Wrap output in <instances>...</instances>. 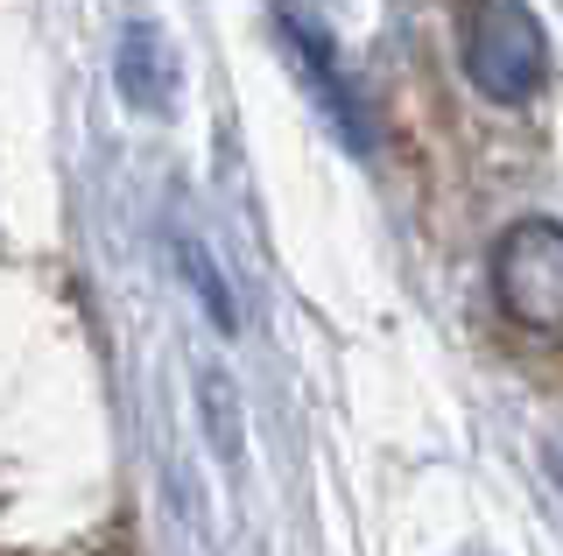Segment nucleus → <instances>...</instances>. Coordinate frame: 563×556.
<instances>
[{
  "label": "nucleus",
  "instance_id": "1",
  "mask_svg": "<svg viewBox=\"0 0 563 556\" xmlns=\"http://www.w3.org/2000/svg\"><path fill=\"white\" fill-rule=\"evenodd\" d=\"M465 78L493 107H528L550 85V36L528 0H479L465 22Z\"/></svg>",
  "mask_w": 563,
  "mask_h": 556
},
{
  "label": "nucleus",
  "instance_id": "2",
  "mask_svg": "<svg viewBox=\"0 0 563 556\" xmlns=\"http://www.w3.org/2000/svg\"><path fill=\"white\" fill-rule=\"evenodd\" d=\"M493 303L521 332H563V225L515 219L493 247Z\"/></svg>",
  "mask_w": 563,
  "mask_h": 556
},
{
  "label": "nucleus",
  "instance_id": "3",
  "mask_svg": "<svg viewBox=\"0 0 563 556\" xmlns=\"http://www.w3.org/2000/svg\"><path fill=\"white\" fill-rule=\"evenodd\" d=\"M275 29H282V43H289L296 71L310 78L317 107H324L331 127L345 134V148H352V155H374V120H366V99L352 92V78H345V64H339V49H331V36L310 22L303 8H296V0H275Z\"/></svg>",
  "mask_w": 563,
  "mask_h": 556
},
{
  "label": "nucleus",
  "instance_id": "4",
  "mask_svg": "<svg viewBox=\"0 0 563 556\" xmlns=\"http://www.w3.org/2000/svg\"><path fill=\"white\" fill-rule=\"evenodd\" d=\"M120 92L134 99L141 113H155L169 99V57H163V43H155V29H128L120 36Z\"/></svg>",
  "mask_w": 563,
  "mask_h": 556
},
{
  "label": "nucleus",
  "instance_id": "5",
  "mask_svg": "<svg viewBox=\"0 0 563 556\" xmlns=\"http://www.w3.org/2000/svg\"><path fill=\"white\" fill-rule=\"evenodd\" d=\"M176 254H184V275H190V282H198V297H205V310H211V324H219V332H233V324H240V310H233V289H225L219 275H211L205 247H198V240H184V247H176Z\"/></svg>",
  "mask_w": 563,
  "mask_h": 556
}]
</instances>
